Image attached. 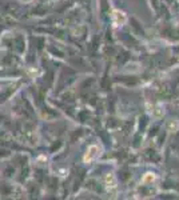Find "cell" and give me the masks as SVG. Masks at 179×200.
<instances>
[{
  "label": "cell",
  "instance_id": "obj_1",
  "mask_svg": "<svg viewBox=\"0 0 179 200\" xmlns=\"http://www.w3.org/2000/svg\"><path fill=\"white\" fill-rule=\"evenodd\" d=\"M150 180H154V175H147L146 177L143 179V182L144 183H147V182H150Z\"/></svg>",
  "mask_w": 179,
  "mask_h": 200
}]
</instances>
